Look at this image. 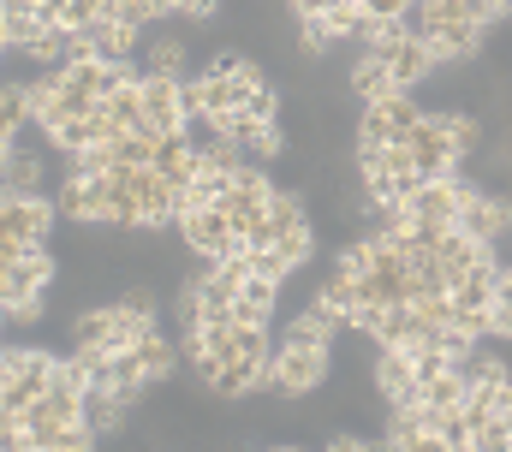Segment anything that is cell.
<instances>
[{
  "mask_svg": "<svg viewBox=\"0 0 512 452\" xmlns=\"http://www.w3.org/2000/svg\"><path fill=\"white\" fill-rule=\"evenodd\" d=\"M340 0H292V18H322V12H334Z\"/></svg>",
  "mask_w": 512,
  "mask_h": 452,
  "instance_id": "1f68e13d",
  "label": "cell"
},
{
  "mask_svg": "<svg viewBox=\"0 0 512 452\" xmlns=\"http://www.w3.org/2000/svg\"><path fill=\"white\" fill-rule=\"evenodd\" d=\"M6 316H18V322H36V316H42V298H18V304H6Z\"/></svg>",
  "mask_w": 512,
  "mask_h": 452,
  "instance_id": "d6a6232c",
  "label": "cell"
},
{
  "mask_svg": "<svg viewBox=\"0 0 512 452\" xmlns=\"http://www.w3.org/2000/svg\"><path fill=\"white\" fill-rule=\"evenodd\" d=\"M489 328H495V339H512V304H507V298H495V310H489Z\"/></svg>",
  "mask_w": 512,
  "mask_h": 452,
  "instance_id": "f546056e",
  "label": "cell"
},
{
  "mask_svg": "<svg viewBox=\"0 0 512 452\" xmlns=\"http://www.w3.org/2000/svg\"><path fill=\"white\" fill-rule=\"evenodd\" d=\"M328 345H334V334H328L310 310H298V316L286 322L280 345H274L268 393H274V399H304V393H316V387L328 381Z\"/></svg>",
  "mask_w": 512,
  "mask_h": 452,
  "instance_id": "6da1fadb",
  "label": "cell"
},
{
  "mask_svg": "<svg viewBox=\"0 0 512 452\" xmlns=\"http://www.w3.org/2000/svg\"><path fill=\"white\" fill-rule=\"evenodd\" d=\"M60 203L36 197V191H6L0 203V250H30V244H48Z\"/></svg>",
  "mask_w": 512,
  "mask_h": 452,
  "instance_id": "3957f363",
  "label": "cell"
},
{
  "mask_svg": "<svg viewBox=\"0 0 512 452\" xmlns=\"http://www.w3.org/2000/svg\"><path fill=\"white\" fill-rule=\"evenodd\" d=\"M376 387H382L387 405H411V399H423L417 351H405V345H382V357H376Z\"/></svg>",
  "mask_w": 512,
  "mask_h": 452,
  "instance_id": "ba28073f",
  "label": "cell"
},
{
  "mask_svg": "<svg viewBox=\"0 0 512 452\" xmlns=\"http://www.w3.org/2000/svg\"><path fill=\"white\" fill-rule=\"evenodd\" d=\"M108 339H114V304H108V310H90V316H78L72 345H108Z\"/></svg>",
  "mask_w": 512,
  "mask_h": 452,
  "instance_id": "484cf974",
  "label": "cell"
},
{
  "mask_svg": "<svg viewBox=\"0 0 512 452\" xmlns=\"http://www.w3.org/2000/svg\"><path fill=\"white\" fill-rule=\"evenodd\" d=\"M42 185V155H24L18 143H6V191H36Z\"/></svg>",
  "mask_w": 512,
  "mask_h": 452,
  "instance_id": "7402d4cb",
  "label": "cell"
},
{
  "mask_svg": "<svg viewBox=\"0 0 512 452\" xmlns=\"http://www.w3.org/2000/svg\"><path fill=\"white\" fill-rule=\"evenodd\" d=\"M114 137H120V131H114L108 113H84V119H66V125L48 131V143H54L60 155H84V149H96V143H114Z\"/></svg>",
  "mask_w": 512,
  "mask_h": 452,
  "instance_id": "4fadbf2b",
  "label": "cell"
},
{
  "mask_svg": "<svg viewBox=\"0 0 512 452\" xmlns=\"http://www.w3.org/2000/svg\"><path fill=\"white\" fill-rule=\"evenodd\" d=\"M501 298H507V304H512V262H507V268H501Z\"/></svg>",
  "mask_w": 512,
  "mask_h": 452,
  "instance_id": "836d02e7",
  "label": "cell"
},
{
  "mask_svg": "<svg viewBox=\"0 0 512 452\" xmlns=\"http://www.w3.org/2000/svg\"><path fill=\"white\" fill-rule=\"evenodd\" d=\"M191 108H185V78H167V72H143V131L149 137H167V131H185Z\"/></svg>",
  "mask_w": 512,
  "mask_h": 452,
  "instance_id": "8992f818",
  "label": "cell"
},
{
  "mask_svg": "<svg viewBox=\"0 0 512 452\" xmlns=\"http://www.w3.org/2000/svg\"><path fill=\"white\" fill-rule=\"evenodd\" d=\"M161 12H167V0H114V18H126V24H137V30L155 24Z\"/></svg>",
  "mask_w": 512,
  "mask_h": 452,
  "instance_id": "83f0119b",
  "label": "cell"
},
{
  "mask_svg": "<svg viewBox=\"0 0 512 452\" xmlns=\"http://www.w3.org/2000/svg\"><path fill=\"white\" fill-rule=\"evenodd\" d=\"M465 393H471V375H465V369H447V375L423 381V399H429V405H465Z\"/></svg>",
  "mask_w": 512,
  "mask_h": 452,
  "instance_id": "d4e9b609",
  "label": "cell"
},
{
  "mask_svg": "<svg viewBox=\"0 0 512 452\" xmlns=\"http://www.w3.org/2000/svg\"><path fill=\"white\" fill-rule=\"evenodd\" d=\"M274 298H280V286L262 280V274H251V280L239 286V298H233V328H268V322H274Z\"/></svg>",
  "mask_w": 512,
  "mask_h": 452,
  "instance_id": "9a60e30c",
  "label": "cell"
},
{
  "mask_svg": "<svg viewBox=\"0 0 512 452\" xmlns=\"http://www.w3.org/2000/svg\"><path fill=\"white\" fill-rule=\"evenodd\" d=\"M483 42H489V24H477V18H453V24H441L429 36V48H435L441 66H471L483 54Z\"/></svg>",
  "mask_w": 512,
  "mask_h": 452,
  "instance_id": "8fae6325",
  "label": "cell"
},
{
  "mask_svg": "<svg viewBox=\"0 0 512 452\" xmlns=\"http://www.w3.org/2000/svg\"><path fill=\"white\" fill-rule=\"evenodd\" d=\"M477 452H512V417L507 411H495V417L477 429Z\"/></svg>",
  "mask_w": 512,
  "mask_h": 452,
  "instance_id": "4316f807",
  "label": "cell"
},
{
  "mask_svg": "<svg viewBox=\"0 0 512 452\" xmlns=\"http://www.w3.org/2000/svg\"><path fill=\"white\" fill-rule=\"evenodd\" d=\"M54 256L42 250V244H30V250H0V298L6 304H18V298H42L48 286H54Z\"/></svg>",
  "mask_w": 512,
  "mask_h": 452,
  "instance_id": "5b68a950",
  "label": "cell"
},
{
  "mask_svg": "<svg viewBox=\"0 0 512 452\" xmlns=\"http://www.w3.org/2000/svg\"><path fill=\"white\" fill-rule=\"evenodd\" d=\"M364 12H370V18H405L411 0H364Z\"/></svg>",
  "mask_w": 512,
  "mask_h": 452,
  "instance_id": "4dcf8cb0",
  "label": "cell"
},
{
  "mask_svg": "<svg viewBox=\"0 0 512 452\" xmlns=\"http://www.w3.org/2000/svg\"><path fill=\"white\" fill-rule=\"evenodd\" d=\"M370 54H376V48H370ZM382 60H387V72H393V84H399V90L423 84V78L441 66V60H435V48H429V36H411V30H405L393 48H382Z\"/></svg>",
  "mask_w": 512,
  "mask_h": 452,
  "instance_id": "30bf717a",
  "label": "cell"
},
{
  "mask_svg": "<svg viewBox=\"0 0 512 452\" xmlns=\"http://www.w3.org/2000/svg\"><path fill=\"white\" fill-rule=\"evenodd\" d=\"M447 125H453V143H459V155H477V149H483V125H477L471 113H447Z\"/></svg>",
  "mask_w": 512,
  "mask_h": 452,
  "instance_id": "f1b7e54d",
  "label": "cell"
},
{
  "mask_svg": "<svg viewBox=\"0 0 512 452\" xmlns=\"http://www.w3.org/2000/svg\"><path fill=\"white\" fill-rule=\"evenodd\" d=\"M495 298H501V262L495 256H483L465 280H453V304L459 310H495Z\"/></svg>",
  "mask_w": 512,
  "mask_h": 452,
  "instance_id": "5bb4252c",
  "label": "cell"
},
{
  "mask_svg": "<svg viewBox=\"0 0 512 452\" xmlns=\"http://www.w3.org/2000/svg\"><path fill=\"white\" fill-rule=\"evenodd\" d=\"M387 447H393V452H441V441L429 435L423 399H411V405H393V417H387Z\"/></svg>",
  "mask_w": 512,
  "mask_h": 452,
  "instance_id": "7c38bea8",
  "label": "cell"
},
{
  "mask_svg": "<svg viewBox=\"0 0 512 452\" xmlns=\"http://www.w3.org/2000/svg\"><path fill=\"white\" fill-rule=\"evenodd\" d=\"M346 90H352L358 102H382V96H393L399 84H393V72H387V60H382V54H370V48H364V60L352 66Z\"/></svg>",
  "mask_w": 512,
  "mask_h": 452,
  "instance_id": "2e32d148",
  "label": "cell"
},
{
  "mask_svg": "<svg viewBox=\"0 0 512 452\" xmlns=\"http://www.w3.org/2000/svg\"><path fill=\"white\" fill-rule=\"evenodd\" d=\"M501 18H512V0H501Z\"/></svg>",
  "mask_w": 512,
  "mask_h": 452,
  "instance_id": "d590c367",
  "label": "cell"
},
{
  "mask_svg": "<svg viewBox=\"0 0 512 452\" xmlns=\"http://www.w3.org/2000/svg\"><path fill=\"white\" fill-rule=\"evenodd\" d=\"M459 232H471L477 244H495L512 232V203L507 197H489L483 185H465V215H459Z\"/></svg>",
  "mask_w": 512,
  "mask_h": 452,
  "instance_id": "52a82bcc",
  "label": "cell"
},
{
  "mask_svg": "<svg viewBox=\"0 0 512 452\" xmlns=\"http://www.w3.org/2000/svg\"><path fill=\"white\" fill-rule=\"evenodd\" d=\"M36 119V96H30V84H6L0 90V149L6 143H18V131Z\"/></svg>",
  "mask_w": 512,
  "mask_h": 452,
  "instance_id": "e0dca14e",
  "label": "cell"
},
{
  "mask_svg": "<svg viewBox=\"0 0 512 452\" xmlns=\"http://www.w3.org/2000/svg\"><path fill=\"white\" fill-rule=\"evenodd\" d=\"M42 30H48V24H42L36 6H6V18H0V36H6V48H18V54H24Z\"/></svg>",
  "mask_w": 512,
  "mask_h": 452,
  "instance_id": "44dd1931",
  "label": "cell"
},
{
  "mask_svg": "<svg viewBox=\"0 0 512 452\" xmlns=\"http://www.w3.org/2000/svg\"><path fill=\"white\" fill-rule=\"evenodd\" d=\"M60 375V357H48V351H36V345H24V351H6L0 357V411H30L42 393H48V381Z\"/></svg>",
  "mask_w": 512,
  "mask_h": 452,
  "instance_id": "7a4b0ae2",
  "label": "cell"
},
{
  "mask_svg": "<svg viewBox=\"0 0 512 452\" xmlns=\"http://www.w3.org/2000/svg\"><path fill=\"white\" fill-rule=\"evenodd\" d=\"M179 238H185V250H191L197 262H215V256L245 250L239 226H233V215H227L221 203H197V209H185V215H179Z\"/></svg>",
  "mask_w": 512,
  "mask_h": 452,
  "instance_id": "277c9868",
  "label": "cell"
},
{
  "mask_svg": "<svg viewBox=\"0 0 512 452\" xmlns=\"http://www.w3.org/2000/svg\"><path fill=\"white\" fill-rule=\"evenodd\" d=\"M90 42H96V60H131L137 24H126V18H102V24L90 30Z\"/></svg>",
  "mask_w": 512,
  "mask_h": 452,
  "instance_id": "ac0fdd59",
  "label": "cell"
},
{
  "mask_svg": "<svg viewBox=\"0 0 512 452\" xmlns=\"http://www.w3.org/2000/svg\"><path fill=\"white\" fill-rule=\"evenodd\" d=\"M102 113L114 119V131H143V78L114 90V96H102Z\"/></svg>",
  "mask_w": 512,
  "mask_h": 452,
  "instance_id": "ffe728a7",
  "label": "cell"
},
{
  "mask_svg": "<svg viewBox=\"0 0 512 452\" xmlns=\"http://www.w3.org/2000/svg\"><path fill=\"white\" fill-rule=\"evenodd\" d=\"M131 351H137V363H143V369H149V381H167V375H173V363H179V357H185V351H179V345H173V339L161 334V328H155V334H149V339H137V345H131Z\"/></svg>",
  "mask_w": 512,
  "mask_h": 452,
  "instance_id": "d6986e66",
  "label": "cell"
},
{
  "mask_svg": "<svg viewBox=\"0 0 512 452\" xmlns=\"http://www.w3.org/2000/svg\"><path fill=\"white\" fill-rule=\"evenodd\" d=\"M143 60H149V72L179 78V72H185V36H155V42L143 48Z\"/></svg>",
  "mask_w": 512,
  "mask_h": 452,
  "instance_id": "cb8c5ba5",
  "label": "cell"
},
{
  "mask_svg": "<svg viewBox=\"0 0 512 452\" xmlns=\"http://www.w3.org/2000/svg\"><path fill=\"white\" fill-rule=\"evenodd\" d=\"M465 173L459 179H423L417 185V197H411V215L417 221H435V226H459V215H465Z\"/></svg>",
  "mask_w": 512,
  "mask_h": 452,
  "instance_id": "9c48e42d",
  "label": "cell"
},
{
  "mask_svg": "<svg viewBox=\"0 0 512 452\" xmlns=\"http://www.w3.org/2000/svg\"><path fill=\"white\" fill-rule=\"evenodd\" d=\"M6 6H42V0H6Z\"/></svg>",
  "mask_w": 512,
  "mask_h": 452,
  "instance_id": "e575fe53",
  "label": "cell"
},
{
  "mask_svg": "<svg viewBox=\"0 0 512 452\" xmlns=\"http://www.w3.org/2000/svg\"><path fill=\"white\" fill-rule=\"evenodd\" d=\"M459 369L471 375V387H501V381H512V369H507V357H501V351H471Z\"/></svg>",
  "mask_w": 512,
  "mask_h": 452,
  "instance_id": "603a6c76",
  "label": "cell"
}]
</instances>
